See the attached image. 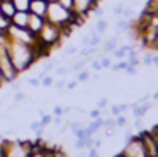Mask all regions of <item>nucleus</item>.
<instances>
[{"label": "nucleus", "instance_id": "nucleus-1", "mask_svg": "<svg viewBox=\"0 0 158 157\" xmlns=\"http://www.w3.org/2000/svg\"><path fill=\"white\" fill-rule=\"evenodd\" d=\"M7 51H9L12 65H14V68L17 70V74L31 70L32 65H34L41 56H46V53H48L39 43L36 44V46H29V44L17 43V41H10V39H9Z\"/></svg>", "mask_w": 158, "mask_h": 157}, {"label": "nucleus", "instance_id": "nucleus-2", "mask_svg": "<svg viewBox=\"0 0 158 157\" xmlns=\"http://www.w3.org/2000/svg\"><path fill=\"white\" fill-rule=\"evenodd\" d=\"M46 20L55 26L61 27H77V26H82L83 24V19L78 17L73 10L63 7L61 3L58 2H49L48 3V12H46Z\"/></svg>", "mask_w": 158, "mask_h": 157}, {"label": "nucleus", "instance_id": "nucleus-3", "mask_svg": "<svg viewBox=\"0 0 158 157\" xmlns=\"http://www.w3.org/2000/svg\"><path fill=\"white\" fill-rule=\"evenodd\" d=\"M0 149L4 152V157H31L32 142L29 140H9L2 138Z\"/></svg>", "mask_w": 158, "mask_h": 157}, {"label": "nucleus", "instance_id": "nucleus-4", "mask_svg": "<svg viewBox=\"0 0 158 157\" xmlns=\"http://www.w3.org/2000/svg\"><path fill=\"white\" fill-rule=\"evenodd\" d=\"M61 39H63V29L46 20V24L43 26V29L39 31V34H38V43L41 44L46 51H49L51 48H55L56 44H60Z\"/></svg>", "mask_w": 158, "mask_h": 157}, {"label": "nucleus", "instance_id": "nucleus-5", "mask_svg": "<svg viewBox=\"0 0 158 157\" xmlns=\"http://www.w3.org/2000/svg\"><path fill=\"white\" fill-rule=\"evenodd\" d=\"M5 34H7V38L10 41L24 43V44H29V46H36L38 44V36H34L27 27H15L10 24V27L5 31Z\"/></svg>", "mask_w": 158, "mask_h": 157}, {"label": "nucleus", "instance_id": "nucleus-6", "mask_svg": "<svg viewBox=\"0 0 158 157\" xmlns=\"http://www.w3.org/2000/svg\"><path fill=\"white\" fill-rule=\"evenodd\" d=\"M123 154L126 157H150L143 145V140L139 137H131L126 142V145H124Z\"/></svg>", "mask_w": 158, "mask_h": 157}, {"label": "nucleus", "instance_id": "nucleus-7", "mask_svg": "<svg viewBox=\"0 0 158 157\" xmlns=\"http://www.w3.org/2000/svg\"><path fill=\"white\" fill-rule=\"evenodd\" d=\"M99 2L100 0H73V12L85 20L89 14L94 12V9H97Z\"/></svg>", "mask_w": 158, "mask_h": 157}, {"label": "nucleus", "instance_id": "nucleus-8", "mask_svg": "<svg viewBox=\"0 0 158 157\" xmlns=\"http://www.w3.org/2000/svg\"><path fill=\"white\" fill-rule=\"evenodd\" d=\"M139 138L143 140V145H144V149H146L148 155L150 157H158V142H156V138L150 133V130L139 133Z\"/></svg>", "mask_w": 158, "mask_h": 157}, {"label": "nucleus", "instance_id": "nucleus-9", "mask_svg": "<svg viewBox=\"0 0 158 157\" xmlns=\"http://www.w3.org/2000/svg\"><path fill=\"white\" fill-rule=\"evenodd\" d=\"M44 24H46V19H44V17H39V16H36V14H31V12H29L27 29L31 31L34 36H38L39 31L43 29V26H44Z\"/></svg>", "mask_w": 158, "mask_h": 157}, {"label": "nucleus", "instance_id": "nucleus-10", "mask_svg": "<svg viewBox=\"0 0 158 157\" xmlns=\"http://www.w3.org/2000/svg\"><path fill=\"white\" fill-rule=\"evenodd\" d=\"M48 3L46 0H31V5H29V12L36 14L39 17H44L46 19V12H48Z\"/></svg>", "mask_w": 158, "mask_h": 157}, {"label": "nucleus", "instance_id": "nucleus-11", "mask_svg": "<svg viewBox=\"0 0 158 157\" xmlns=\"http://www.w3.org/2000/svg\"><path fill=\"white\" fill-rule=\"evenodd\" d=\"M17 12L14 7V3H12V0H0V14L5 17H9V19H12L14 17V14Z\"/></svg>", "mask_w": 158, "mask_h": 157}, {"label": "nucleus", "instance_id": "nucleus-12", "mask_svg": "<svg viewBox=\"0 0 158 157\" xmlns=\"http://www.w3.org/2000/svg\"><path fill=\"white\" fill-rule=\"evenodd\" d=\"M27 20H29V12H15L14 17L10 19L12 26L15 27H27Z\"/></svg>", "mask_w": 158, "mask_h": 157}, {"label": "nucleus", "instance_id": "nucleus-13", "mask_svg": "<svg viewBox=\"0 0 158 157\" xmlns=\"http://www.w3.org/2000/svg\"><path fill=\"white\" fill-rule=\"evenodd\" d=\"M151 102H143V104H139V106H136V108H133V114H134V118H143L144 114H146V111L151 108Z\"/></svg>", "mask_w": 158, "mask_h": 157}, {"label": "nucleus", "instance_id": "nucleus-14", "mask_svg": "<svg viewBox=\"0 0 158 157\" xmlns=\"http://www.w3.org/2000/svg\"><path fill=\"white\" fill-rule=\"evenodd\" d=\"M15 10L19 12H29V5H31V0H12Z\"/></svg>", "mask_w": 158, "mask_h": 157}, {"label": "nucleus", "instance_id": "nucleus-15", "mask_svg": "<svg viewBox=\"0 0 158 157\" xmlns=\"http://www.w3.org/2000/svg\"><path fill=\"white\" fill-rule=\"evenodd\" d=\"M129 27H131V22L129 20H119V22L116 24V36H119V34H123V33H127L129 31Z\"/></svg>", "mask_w": 158, "mask_h": 157}, {"label": "nucleus", "instance_id": "nucleus-16", "mask_svg": "<svg viewBox=\"0 0 158 157\" xmlns=\"http://www.w3.org/2000/svg\"><path fill=\"white\" fill-rule=\"evenodd\" d=\"M116 46H117V38H110L109 41H106V43H104L102 51H104V53H109V51L116 50Z\"/></svg>", "mask_w": 158, "mask_h": 157}, {"label": "nucleus", "instance_id": "nucleus-17", "mask_svg": "<svg viewBox=\"0 0 158 157\" xmlns=\"http://www.w3.org/2000/svg\"><path fill=\"white\" fill-rule=\"evenodd\" d=\"M107 26H109V22H107L106 19H99V20H97V24H95V33H97V34L106 33V31H107Z\"/></svg>", "mask_w": 158, "mask_h": 157}, {"label": "nucleus", "instance_id": "nucleus-18", "mask_svg": "<svg viewBox=\"0 0 158 157\" xmlns=\"http://www.w3.org/2000/svg\"><path fill=\"white\" fill-rule=\"evenodd\" d=\"M127 108H129L127 104H119V106L116 104V106H112V108H110V114H112V116H119V114H123Z\"/></svg>", "mask_w": 158, "mask_h": 157}, {"label": "nucleus", "instance_id": "nucleus-19", "mask_svg": "<svg viewBox=\"0 0 158 157\" xmlns=\"http://www.w3.org/2000/svg\"><path fill=\"white\" fill-rule=\"evenodd\" d=\"M126 67H127V60H117V63L110 65V70L119 72V70H126Z\"/></svg>", "mask_w": 158, "mask_h": 157}, {"label": "nucleus", "instance_id": "nucleus-20", "mask_svg": "<svg viewBox=\"0 0 158 157\" xmlns=\"http://www.w3.org/2000/svg\"><path fill=\"white\" fill-rule=\"evenodd\" d=\"M10 19H9V17H5V16H2V14H0V31H2V33H5V31L9 29V27H10Z\"/></svg>", "mask_w": 158, "mask_h": 157}, {"label": "nucleus", "instance_id": "nucleus-21", "mask_svg": "<svg viewBox=\"0 0 158 157\" xmlns=\"http://www.w3.org/2000/svg\"><path fill=\"white\" fill-rule=\"evenodd\" d=\"M39 123H41L43 128H46L49 123H53V114H44V113L41 111V119H39Z\"/></svg>", "mask_w": 158, "mask_h": 157}, {"label": "nucleus", "instance_id": "nucleus-22", "mask_svg": "<svg viewBox=\"0 0 158 157\" xmlns=\"http://www.w3.org/2000/svg\"><path fill=\"white\" fill-rule=\"evenodd\" d=\"M100 41H102V39H100V34H92V36H90V41H89V46H92V48H97V46H99V44H100Z\"/></svg>", "mask_w": 158, "mask_h": 157}, {"label": "nucleus", "instance_id": "nucleus-23", "mask_svg": "<svg viewBox=\"0 0 158 157\" xmlns=\"http://www.w3.org/2000/svg\"><path fill=\"white\" fill-rule=\"evenodd\" d=\"M53 84H55V80H53V77H49V75H44V77L41 78V85H43V87H51Z\"/></svg>", "mask_w": 158, "mask_h": 157}, {"label": "nucleus", "instance_id": "nucleus-24", "mask_svg": "<svg viewBox=\"0 0 158 157\" xmlns=\"http://www.w3.org/2000/svg\"><path fill=\"white\" fill-rule=\"evenodd\" d=\"M89 78H90V74L87 70H80L78 75H77V80L78 82H85V80H89Z\"/></svg>", "mask_w": 158, "mask_h": 157}, {"label": "nucleus", "instance_id": "nucleus-25", "mask_svg": "<svg viewBox=\"0 0 158 157\" xmlns=\"http://www.w3.org/2000/svg\"><path fill=\"white\" fill-rule=\"evenodd\" d=\"M22 101H26V94L22 91H17V92H14V102L17 104V102H22Z\"/></svg>", "mask_w": 158, "mask_h": 157}, {"label": "nucleus", "instance_id": "nucleus-26", "mask_svg": "<svg viewBox=\"0 0 158 157\" xmlns=\"http://www.w3.org/2000/svg\"><path fill=\"white\" fill-rule=\"evenodd\" d=\"M116 126H117V128H123V126H126V118H124L123 114L116 116Z\"/></svg>", "mask_w": 158, "mask_h": 157}, {"label": "nucleus", "instance_id": "nucleus-27", "mask_svg": "<svg viewBox=\"0 0 158 157\" xmlns=\"http://www.w3.org/2000/svg\"><path fill=\"white\" fill-rule=\"evenodd\" d=\"M55 72H56V75H60V77H65L66 74H70V68H66V67H58V68H55Z\"/></svg>", "mask_w": 158, "mask_h": 157}, {"label": "nucleus", "instance_id": "nucleus-28", "mask_svg": "<svg viewBox=\"0 0 158 157\" xmlns=\"http://www.w3.org/2000/svg\"><path fill=\"white\" fill-rule=\"evenodd\" d=\"M27 84L32 85V87H39V85H41V80H39L38 77H29L27 78Z\"/></svg>", "mask_w": 158, "mask_h": 157}, {"label": "nucleus", "instance_id": "nucleus-29", "mask_svg": "<svg viewBox=\"0 0 158 157\" xmlns=\"http://www.w3.org/2000/svg\"><path fill=\"white\" fill-rule=\"evenodd\" d=\"M100 65H102V68H110V65H112V61H110V58H107V56H102V58H100Z\"/></svg>", "mask_w": 158, "mask_h": 157}, {"label": "nucleus", "instance_id": "nucleus-30", "mask_svg": "<svg viewBox=\"0 0 158 157\" xmlns=\"http://www.w3.org/2000/svg\"><path fill=\"white\" fill-rule=\"evenodd\" d=\"M58 3H61L63 7H66V9L73 10V0H56Z\"/></svg>", "mask_w": 158, "mask_h": 157}, {"label": "nucleus", "instance_id": "nucleus-31", "mask_svg": "<svg viewBox=\"0 0 158 157\" xmlns=\"http://www.w3.org/2000/svg\"><path fill=\"white\" fill-rule=\"evenodd\" d=\"M123 10H124V7L121 5V3H117V5H114V9H112V14L114 16H123Z\"/></svg>", "mask_w": 158, "mask_h": 157}, {"label": "nucleus", "instance_id": "nucleus-32", "mask_svg": "<svg viewBox=\"0 0 158 157\" xmlns=\"http://www.w3.org/2000/svg\"><path fill=\"white\" fill-rule=\"evenodd\" d=\"M75 149H78V150L85 149V138H77V142H75Z\"/></svg>", "mask_w": 158, "mask_h": 157}, {"label": "nucleus", "instance_id": "nucleus-33", "mask_svg": "<svg viewBox=\"0 0 158 157\" xmlns=\"http://www.w3.org/2000/svg\"><path fill=\"white\" fill-rule=\"evenodd\" d=\"M133 14H134V10L131 9V7H124V10H123V16L126 17V19H129V17L133 16Z\"/></svg>", "mask_w": 158, "mask_h": 157}, {"label": "nucleus", "instance_id": "nucleus-34", "mask_svg": "<svg viewBox=\"0 0 158 157\" xmlns=\"http://www.w3.org/2000/svg\"><path fill=\"white\" fill-rule=\"evenodd\" d=\"M100 114H102V111H100L99 108H97V109H92V111H90V118H92V119L100 118Z\"/></svg>", "mask_w": 158, "mask_h": 157}, {"label": "nucleus", "instance_id": "nucleus-35", "mask_svg": "<svg viewBox=\"0 0 158 157\" xmlns=\"http://www.w3.org/2000/svg\"><path fill=\"white\" fill-rule=\"evenodd\" d=\"M53 116H63V108L61 106H55V108H53Z\"/></svg>", "mask_w": 158, "mask_h": 157}, {"label": "nucleus", "instance_id": "nucleus-36", "mask_svg": "<svg viewBox=\"0 0 158 157\" xmlns=\"http://www.w3.org/2000/svg\"><path fill=\"white\" fill-rule=\"evenodd\" d=\"M39 128H41V123L39 121H32L31 125H29V130H32V132H38Z\"/></svg>", "mask_w": 158, "mask_h": 157}, {"label": "nucleus", "instance_id": "nucleus-37", "mask_svg": "<svg viewBox=\"0 0 158 157\" xmlns=\"http://www.w3.org/2000/svg\"><path fill=\"white\" fill-rule=\"evenodd\" d=\"M92 68H94L95 72L102 70V65H100V60H94V61H92Z\"/></svg>", "mask_w": 158, "mask_h": 157}, {"label": "nucleus", "instance_id": "nucleus-38", "mask_svg": "<svg viewBox=\"0 0 158 157\" xmlns=\"http://www.w3.org/2000/svg\"><path fill=\"white\" fill-rule=\"evenodd\" d=\"M77 51H78V48H77V46H68L65 50V55H75Z\"/></svg>", "mask_w": 158, "mask_h": 157}, {"label": "nucleus", "instance_id": "nucleus-39", "mask_svg": "<svg viewBox=\"0 0 158 157\" xmlns=\"http://www.w3.org/2000/svg\"><path fill=\"white\" fill-rule=\"evenodd\" d=\"M136 67H133V65H129V63H127V67H126V74H129V75H134V74H136Z\"/></svg>", "mask_w": 158, "mask_h": 157}, {"label": "nucleus", "instance_id": "nucleus-40", "mask_svg": "<svg viewBox=\"0 0 158 157\" xmlns=\"http://www.w3.org/2000/svg\"><path fill=\"white\" fill-rule=\"evenodd\" d=\"M10 89H12V91H14V92H17V91H21V84H19V82H10Z\"/></svg>", "mask_w": 158, "mask_h": 157}, {"label": "nucleus", "instance_id": "nucleus-41", "mask_svg": "<svg viewBox=\"0 0 158 157\" xmlns=\"http://www.w3.org/2000/svg\"><path fill=\"white\" fill-rule=\"evenodd\" d=\"M106 106H107V99H106V97L99 99V102H97V108H99V109H102V108H106Z\"/></svg>", "mask_w": 158, "mask_h": 157}, {"label": "nucleus", "instance_id": "nucleus-42", "mask_svg": "<svg viewBox=\"0 0 158 157\" xmlns=\"http://www.w3.org/2000/svg\"><path fill=\"white\" fill-rule=\"evenodd\" d=\"M151 56H153V55H144L143 56V65H151Z\"/></svg>", "mask_w": 158, "mask_h": 157}, {"label": "nucleus", "instance_id": "nucleus-43", "mask_svg": "<svg viewBox=\"0 0 158 157\" xmlns=\"http://www.w3.org/2000/svg\"><path fill=\"white\" fill-rule=\"evenodd\" d=\"M89 157H99V152H97V149H95V147L89 149Z\"/></svg>", "mask_w": 158, "mask_h": 157}, {"label": "nucleus", "instance_id": "nucleus-44", "mask_svg": "<svg viewBox=\"0 0 158 157\" xmlns=\"http://www.w3.org/2000/svg\"><path fill=\"white\" fill-rule=\"evenodd\" d=\"M77 84H78V80H70L68 84H66V89H70V91H72V89L77 87Z\"/></svg>", "mask_w": 158, "mask_h": 157}, {"label": "nucleus", "instance_id": "nucleus-45", "mask_svg": "<svg viewBox=\"0 0 158 157\" xmlns=\"http://www.w3.org/2000/svg\"><path fill=\"white\" fill-rule=\"evenodd\" d=\"M55 85H56V89H65L66 87V82L65 80H58Z\"/></svg>", "mask_w": 158, "mask_h": 157}, {"label": "nucleus", "instance_id": "nucleus-46", "mask_svg": "<svg viewBox=\"0 0 158 157\" xmlns=\"http://www.w3.org/2000/svg\"><path fill=\"white\" fill-rule=\"evenodd\" d=\"M127 63H129V65H133V67H138L139 60H138V58H131V60H127Z\"/></svg>", "mask_w": 158, "mask_h": 157}, {"label": "nucleus", "instance_id": "nucleus-47", "mask_svg": "<svg viewBox=\"0 0 158 157\" xmlns=\"http://www.w3.org/2000/svg\"><path fill=\"white\" fill-rule=\"evenodd\" d=\"M151 65H156V67H158V56H156V55L151 56Z\"/></svg>", "mask_w": 158, "mask_h": 157}, {"label": "nucleus", "instance_id": "nucleus-48", "mask_svg": "<svg viewBox=\"0 0 158 157\" xmlns=\"http://www.w3.org/2000/svg\"><path fill=\"white\" fill-rule=\"evenodd\" d=\"M151 97H153V99H155V101H158V91H156V92H155V94H153V96H151Z\"/></svg>", "mask_w": 158, "mask_h": 157}, {"label": "nucleus", "instance_id": "nucleus-49", "mask_svg": "<svg viewBox=\"0 0 158 157\" xmlns=\"http://www.w3.org/2000/svg\"><path fill=\"white\" fill-rule=\"evenodd\" d=\"M114 157H126V155H124V154L121 152V154H117V155H114Z\"/></svg>", "mask_w": 158, "mask_h": 157}, {"label": "nucleus", "instance_id": "nucleus-50", "mask_svg": "<svg viewBox=\"0 0 158 157\" xmlns=\"http://www.w3.org/2000/svg\"><path fill=\"white\" fill-rule=\"evenodd\" d=\"M49 157H53V149H51V152H49Z\"/></svg>", "mask_w": 158, "mask_h": 157}, {"label": "nucleus", "instance_id": "nucleus-51", "mask_svg": "<svg viewBox=\"0 0 158 157\" xmlns=\"http://www.w3.org/2000/svg\"><path fill=\"white\" fill-rule=\"evenodd\" d=\"M46 2H56V0H46Z\"/></svg>", "mask_w": 158, "mask_h": 157}, {"label": "nucleus", "instance_id": "nucleus-52", "mask_svg": "<svg viewBox=\"0 0 158 157\" xmlns=\"http://www.w3.org/2000/svg\"><path fill=\"white\" fill-rule=\"evenodd\" d=\"M2 82H4V80H2V77H0V85H2Z\"/></svg>", "mask_w": 158, "mask_h": 157}, {"label": "nucleus", "instance_id": "nucleus-53", "mask_svg": "<svg viewBox=\"0 0 158 157\" xmlns=\"http://www.w3.org/2000/svg\"><path fill=\"white\" fill-rule=\"evenodd\" d=\"M75 157H83V155H75Z\"/></svg>", "mask_w": 158, "mask_h": 157}]
</instances>
